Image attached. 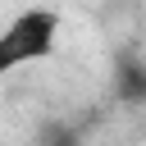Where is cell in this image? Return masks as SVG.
<instances>
[{
  "instance_id": "cell-2",
  "label": "cell",
  "mask_w": 146,
  "mask_h": 146,
  "mask_svg": "<svg viewBox=\"0 0 146 146\" xmlns=\"http://www.w3.org/2000/svg\"><path fill=\"white\" fill-rule=\"evenodd\" d=\"M114 91L128 105H146V59L141 55H132V50L114 55Z\"/></svg>"
},
{
  "instance_id": "cell-3",
  "label": "cell",
  "mask_w": 146,
  "mask_h": 146,
  "mask_svg": "<svg viewBox=\"0 0 146 146\" xmlns=\"http://www.w3.org/2000/svg\"><path fill=\"white\" fill-rule=\"evenodd\" d=\"M36 146H78V137L64 132V128H46V137H41Z\"/></svg>"
},
{
  "instance_id": "cell-1",
  "label": "cell",
  "mask_w": 146,
  "mask_h": 146,
  "mask_svg": "<svg viewBox=\"0 0 146 146\" xmlns=\"http://www.w3.org/2000/svg\"><path fill=\"white\" fill-rule=\"evenodd\" d=\"M55 46H59V14L55 9L32 5V9L14 14L0 27V78L14 73V68H27V64L50 59Z\"/></svg>"
}]
</instances>
